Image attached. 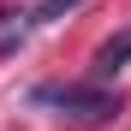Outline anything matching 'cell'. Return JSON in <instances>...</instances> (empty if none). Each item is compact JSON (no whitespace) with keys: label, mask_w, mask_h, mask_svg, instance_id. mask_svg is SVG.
<instances>
[{"label":"cell","mask_w":131,"mask_h":131,"mask_svg":"<svg viewBox=\"0 0 131 131\" xmlns=\"http://www.w3.org/2000/svg\"><path fill=\"white\" fill-rule=\"evenodd\" d=\"M36 101H60L78 125H95V119H107V113H119V95H107L101 83H95V90H78V83H66V90H42Z\"/></svg>","instance_id":"cell-1"},{"label":"cell","mask_w":131,"mask_h":131,"mask_svg":"<svg viewBox=\"0 0 131 131\" xmlns=\"http://www.w3.org/2000/svg\"><path fill=\"white\" fill-rule=\"evenodd\" d=\"M125 60H131V24H125L119 36H107L101 48H95V60H90V72H95V83H107V78H113V72H119Z\"/></svg>","instance_id":"cell-2"},{"label":"cell","mask_w":131,"mask_h":131,"mask_svg":"<svg viewBox=\"0 0 131 131\" xmlns=\"http://www.w3.org/2000/svg\"><path fill=\"white\" fill-rule=\"evenodd\" d=\"M30 24H36V12H24V6H6V12H0V54H18V48H24Z\"/></svg>","instance_id":"cell-3"},{"label":"cell","mask_w":131,"mask_h":131,"mask_svg":"<svg viewBox=\"0 0 131 131\" xmlns=\"http://www.w3.org/2000/svg\"><path fill=\"white\" fill-rule=\"evenodd\" d=\"M72 6H83V0H42L36 6V24H54V18H66Z\"/></svg>","instance_id":"cell-4"}]
</instances>
